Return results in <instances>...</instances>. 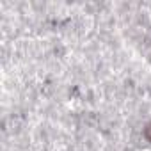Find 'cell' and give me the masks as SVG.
Segmentation results:
<instances>
[{"instance_id":"cell-1","label":"cell","mask_w":151,"mask_h":151,"mask_svg":"<svg viewBox=\"0 0 151 151\" xmlns=\"http://www.w3.org/2000/svg\"><path fill=\"white\" fill-rule=\"evenodd\" d=\"M144 133H146V137L151 140V124H147V126H146V132H144Z\"/></svg>"}]
</instances>
